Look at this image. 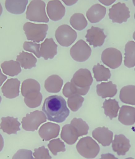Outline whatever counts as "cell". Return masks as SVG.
<instances>
[{
	"label": "cell",
	"mask_w": 135,
	"mask_h": 159,
	"mask_svg": "<svg viewBox=\"0 0 135 159\" xmlns=\"http://www.w3.org/2000/svg\"><path fill=\"white\" fill-rule=\"evenodd\" d=\"M42 110L48 120L58 123L63 122L70 114L66 101L60 96H51L45 99Z\"/></svg>",
	"instance_id": "cell-1"
},
{
	"label": "cell",
	"mask_w": 135,
	"mask_h": 159,
	"mask_svg": "<svg viewBox=\"0 0 135 159\" xmlns=\"http://www.w3.org/2000/svg\"><path fill=\"white\" fill-rule=\"evenodd\" d=\"M93 80L89 70L80 69L74 74L70 82L66 83L65 87V94L68 97L75 95H85L90 89Z\"/></svg>",
	"instance_id": "cell-2"
},
{
	"label": "cell",
	"mask_w": 135,
	"mask_h": 159,
	"mask_svg": "<svg viewBox=\"0 0 135 159\" xmlns=\"http://www.w3.org/2000/svg\"><path fill=\"white\" fill-rule=\"evenodd\" d=\"M45 6L46 5L43 1H31L27 8V19L35 22H49V18L45 12Z\"/></svg>",
	"instance_id": "cell-3"
},
{
	"label": "cell",
	"mask_w": 135,
	"mask_h": 159,
	"mask_svg": "<svg viewBox=\"0 0 135 159\" xmlns=\"http://www.w3.org/2000/svg\"><path fill=\"white\" fill-rule=\"evenodd\" d=\"M76 149L81 156L86 159L95 158L100 150L99 144L90 137L81 139L77 144Z\"/></svg>",
	"instance_id": "cell-4"
},
{
	"label": "cell",
	"mask_w": 135,
	"mask_h": 159,
	"mask_svg": "<svg viewBox=\"0 0 135 159\" xmlns=\"http://www.w3.org/2000/svg\"><path fill=\"white\" fill-rule=\"evenodd\" d=\"M23 29L27 39L38 43L44 39L48 26L46 24H36L27 22L24 24Z\"/></svg>",
	"instance_id": "cell-5"
},
{
	"label": "cell",
	"mask_w": 135,
	"mask_h": 159,
	"mask_svg": "<svg viewBox=\"0 0 135 159\" xmlns=\"http://www.w3.org/2000/svg\"><path fill=\"white\" fill-rule=\"evenodd\" d=\"M47 117L42 111L36 110L27 114L22 119V128L26 131H34L37 130L41 124L46 121Z\"/></svg>",
	"instance_id": "cell-6"
},
{
	"label": "cell",
	"mask_w": 135,
	"mask_h": 159,
	"mask_svg": "<svg viewBox=\"0 0 135 159\" xmlns=\"http://www.w3.org/2000/svg\"><path fill=\"white\" fill-rule=\"evenodd\" d=\"M57 41L62 46L68 47L73 44L77 37L76 31L69 25L65 24L57 29L55 34Z\"/></svg>",
	"instance_id": "cell-7"
},
{
	"label": "cell",
	"mask_w": 135,
	"mask_h": 159,
	"mask_svg": "<svg viewBox=\"0 0 135 159\" xmlns=\"http://www.w3.org/2000/svg\"><path fill=\"white\" fill-rule=\"evenodd\" d=\"M101 59L105 65L112 69L118 68L122 64L123 57L120 51L114 48H109L102 53Z\"/></svg>",
	"instance_id": "cell-8"
},
{
	"label": "cell",
	"mask_w": 135,
	"mask_h": 159,
	"mask_svg": "<svg viewBox=\"0 0 135 159\" xmlns=\"http://www.w3.org/2000/svg\"><path fill=\"white\" fill-rule=\"evenodd\" d=\"M91 52L90 46L83 40H80L71 47L70 54L75 61L83 62L90 57Z\"/></svg>",
	"instance_id": "cell-9"
},
{
	"label": "cell",
	"mask_w": 135,
	"mask_h": 159,
	"mask_svg": "<svg viewBox=\"0 0 135 159\" xmlns=\"http://www.w3.org/2000/svg\"><path fill=\"white\" fill-rule=\"evenodd\" d=\"M109 16L113 22L121 24L130 17V11L124 3L118 2L109 9Z\"/></svg>",
	"instance_id": "cell-10"
},
{
	"label": "cell",
	"mask_w": 135,
	"mask_h": 159,
	"mask_svg": "<svg viewBox=\"0 0 135 159\" xmlns=\"http://www.w3.org/2000/svg\"><path fill=\"white\" fill-rule=\"evenodd\" d=\"M40 91V84L36 80L28 79L22 83L21 92L24 98L27 99L37 98L42 95Z\"/></svg>",
	"instance_id": "cell-11"
},
{
	"label": "cell",
	"mask_w": 135,
	"mask_h": 159,
	"mask_svg": "<svg viewBox=\"0 0 135 159\" xmlns=\"http://www.w3.org/2000/svg\"><path fill=\"white\" fill-rule=\"evenodd\" d=\"M106 37L103 29L94 26L87 30V34L85 35L86 41L89 45H93L94 47L102 46Z\"/></svg>",
	"instance_id": "cell-12"
},
{
	"label": "cell",
	"mask_w": 135,
	"mask_h": 159,
	"mask_svg": "<svg viewBox=\"0 0 135 159\" xmlns=\"http://www.w3.org/2000/svg\"><path fill=\"white\" fill-rule=\"evenodd\" d=\"M46 9L48 16L52 20H59L65 15V7L60 1H49Z\"/></svg>",
	"instance_id": "cell-13"
},
{
	"label": "cell",
	"mask_w": 135,
	"mask_h": 159,
	"mask_svg": "<svg viewBox=\"0 0 135 159\" xmlns=\"http://www.w3.org/2000/svg\"><path fill=\"white\" fill-rule=\"evenodd\" d=\"M20 81L17 78L7 80L3 85L1 90L6 98L13 99L19 96Z\"/></svg>",
	"instance_id": "cell-14"
},
{
	"label": "cell",
	"mask_w": 135,
	"mask_h": 159,
	"mask_svg": "<svg viewBox=\"0 0 135 159\" xmlns=\"http://www.w3.org/2000/svg\"><path fill=\"white\" fill-rule=\"evenodd\" d=\"M113 133L105 127H98L92 133L93 138L103 147L110 145L113 140Z\"/></svg>",
	"instance_id": "cell-15"
},
{
	"label": "cell",
	"mask_w": 135,
	"mask_h": 159,
	"mask_svg": "<svg viewBox=\"0 0 135 159\" xmlns=\"http://www.w3.org/2000/svg\"><path fill=\"white\" fill-rule=\"evenodd\" d=\"M60 127L58 124L51 122L44 124L40 128L38 134L45 141L56 138L59 135Z\"/></svg>",
	"instance_id": "cell-16"
},
{
	"label": "cell",
	"mask_w": 135,
	"mask_h": 159,
	"mask_svg": "<svg viewBox=\"0 0 135 159\" xmlns=\"http://www.w3.org/2000/svg\"><path fill=\"white\" fill-rule=\"evenodd\" d=\"M112 147L113 151L119 156H124L130 148V140L123 134H116L112 142Z\"/></svg>",
	"instance_id": "cell-17"
},
{
	"label": "cell",
	"mask_w": 135,
	"mask_h": 159,
	"mask_svg": "<svg viewBox=\"0 0 135 159\" xmlns=\"http://www.w3.org/2000/svg\"><path fill=\"white\" fill-rule=\"evenodd\" d=\"M20 125L18 118L10 116L2 117L0 124V129L8 134H16L17 131L20 130Z\"/></svg>",
	"instance_id": "cell-18"
},
{
	"label": "cell",
	"mask_w": 135,
	"mask_h": 159,
	"mask_svg": "<svg viewBox=\"0 0 135 159\" xmlns=\"http://www.w3.org/2000/svg\"><path fill=\"white\" fill-rule=\"evenodd\" d=\"M57 47L53 38L45 39L40 45L41 56L45 60L53 58L57 53Z\"/></svg>",
	"instance_id": "cell-19"
},
{
	"label": "cell",
	"mask_w": 135,
	"mask_h": 159,
	"mask_svg": "<svg viewBox=\"0 0 135 159\" xmlns=\"http://www.w3.org/2000/svg\"><path fill=\"white\" fill-rule=\"evenodd\" d=\"M118 119L122 124L132 125L135 123V108L129 106H123L120 108Z\"/></svg>",
	"instance_id": "cell-20"
},
{
	"label": "cell",
	"mask_w": 135,
	"mask_h": 159,
	"mask_svg": "<svg viewBox=\"0 0 135 159\" xmlns=\"http://www.w3.org/2000/svg\"><path fill=\"white\" fill-rule=\"evenodd\" d=\"M106 12V7L99 4L92 6L88 10L86 16L91 23H96L104 18Z\"/></svg>",
	"instance_id": "cell-21"
},
{
	"label": "cell",
	"mask_w": 135,
	"mask_h": 159,
	"mask_svg": "<svg viewBox=\"0 0 135 159\" xmlns=\"http://www.w3.org/2000/svg\"><path fill=\"white\" fill-rule=\"evenodd\" d=\"M96 89L98 95L103 98H112L117 92L116 85L113 84L112 81L101 83L97 85Z\"/></svg>",
	"instance_id": "cell-22"
},
{
	"label": "cell",
	"mask_w": 135,
	"mask_h": 159,
	"mask_svg": "<svg viewBox=\"0 0 135 159\" xmlns=\"http://www.w3.org/2000/svg\"><path fill=\"white\" fill-rule=\"evenodd\" d=\"M63 84V80L60 77L57 75H53L45 80L44 87L49 93H58L61 91Z\"/></svg>",
	"instance_id": "cell-23"
},
{
	"label": "cell",
	"mask_w": 135,
	"mask_h": 159,
	"mask_svg": "<svg viewBox=\"0 0 135 159\" xmlns=\"http://www.w3.org/2000/svg\"><path fill=\"white\" fill-rule=\"evenodd\" d=\"M16 61L25 69H31L36 67L37 60L33 54L22 51L17 56Z\"/></svg>",
	"instance_id": "cell-24"
},
{
	"label": "cell",
	"mask_w": 135,
	"mask_h": 159,
	"mask_svg": "<svg viewBox=\"0 0 135 159\" xmlns=\"http://www.w3.org/2000/svg\"><path fill=\"white\" fill-rule=\"evenodd\" d=\"M61 138L68 144L72 145L76 143L79 136L76 130L70 124H67L62 127Z\"/></svg>",
	"instance_id": "cell-25"
},
{
	"label": "cell",
	"mask_w": 135,
	"mask_h": 159,
	"mask_svg": "<svg viewBox=\"0 0 135 159\" xmlns=\"http://www.w3.org/2000/svg\"><path fill=\"white\" fill-rule=\"evenodd\" d=\"M119 98L123 103L135 105V86L129 85L122 88Z\"/></svg>",
	"instance_id": "cell-26"
},
{
	"label": "cell",
	"mask_w": 135,
	"mask_h": 159,
	"mask_svg": "<svg viewBox=\"0 0 135 159\" xmlns=\"http://www.w3.org/2000/svg\"><path fill=\"white\" fill-rule=\"evenodd\" d=\"M124 64L129 68H133L135 66V42L129 41L125 48Z\"/></svg>",
	"instance_id": "cell-27"
},
{
	"label": "cell",
	"mask_w": 135,
	"mask_h": 159,
	"mask_svg": "<svg viewBox=\"0 0 135 159\" xmlns=\"http://www.w3.org/2000/svg\"><path fill=\"white\" fill-rule=\"evenodd\" d=\"M28 1H6L5 7L11 13L19 14L23 13L26 9Z\"/></svg>",
	"instance_id": "cell-28"
},
{
	"label": "cell",
	"mask_w": 135,
	"mask_h": 159,
	"mask_svg": "<svg viewBox=\"0 0 135 159\" xmlns=\"http://www.w3.org/2000/svg\"><path fill=\"white\" fill-rule=\"evenodd\" d=\"M1 68L4 74L11 77L18 75L21 71L19 63L13 60L4 61L1 64Z\"/></svg>",
	"instance_id": "cell-29"
},
{
	"label": "cell",
	"mask_w": 135,
	"mask_h": 159,
	"mask_svg": "<svg viewBox=\"0 0 135 159\" xmlns=\"http://www.w3.org/2000/svg\"><path fill=\"white\" fill-rule=\"evenodd\" d=\"M102 108L104 109V113L107 116L109 117L110 120L116 118L120 109L119 103L116 99H109L105 100Z\"/></svg>",
	"instance_id": "cell-30"
},
{
	"label": "cell",
	"mask_w": 135,
	"mask_h": 159,
	"mask_svg": "<svg viewBox=\"0 0 135 159\" xmlns=\"http://www.w3.org/2000/svg\"><path fill=\"white\" fill-rule=\"evenodd\" d=\"M92 70L94 74V77L97 82L108 81L111 77V74L109 69L99 63L95 65Z\"/></svg>",
	"instance_id": "cell-31"
},
{
	"label": "cell",
	"mask_w": 135,
	"mask_h": 159,
	"mask_svg": "<svg viewBox=\"0 0 135 159\" xmlns=\"http://www.w3.org/2000/svg\"><path fill=\"white\" fill-rule=\"evenodd\" d=\"M70 24L75 30L78 31L82 30L87 25L88 22L83 14L81 13H75L71 17Z\"/></svg>",
	"instance_id": "cell-32"
},
{
	"label": "cell",
	"mask_w": 135,
	"mask_h": 159,
	"mask_svg": "<svg viewBox=\"0 0 135 159\" xmlns=\"http://www.w3.org/2000/svg\"><path fill=\"white\" fill-rule=\"evenodd\" d=\"M70 125L76 130L79 137L88 134L89 125L82 119L74 118L71 121Z\"/></svg>",
	"instance_id": "cell-33"
},
{
	"label": "cell",
	"mask_w": 135,
	"mask_h": 159,
	"mask_svg": "<svg viewBox=\"0 0 135 159\" xmlns=\"http://www.w3.org/2000/svg\"><path fill=\"white\" fill-rule=\"evenodd\" d=\"M48 147L54 156L57 155L58 152L66 151L65 144L59 138L51 140L48 144Z\"/></svg>",
	"instance_id": "cell-34"
},
{
	"label": "cell",
	"mask_w": 135,
	"mask_h": 159,
	"mask_svg": "<svg viewBox=\"0 0 135 159\" xmlns=\"http://www.w3.org/2000/svg\"><path fill=\"white\" fill-rule=\"evenodd\" d=\"M84 101V98L81 95L71 96L68 100V107L72 111H77L82 107Z\"/></svg>",
	"instance_id": "cell-35"
},
{
	"label": "cell",
	"mask_w": 135,
	"mask_h": 159,
	"mask_svg": "<svg viewBox=\"0 0 135 159\" xmlns=\"http://www.w3.org/2000/svg\"><path fill=\"white\" fill-rule=\"evenodd\" d=\"M40 44L37 43L36 42L25 41L24 43L23 48L25 51L33 53L37 58H40Z\"/></svg>",
	"instance_id": "cell-36"
},
{
	"label": "cell",
	"mask_w": 135,
	"mask_h": 159,
	"mask_svg": "<svg viewBox=\"0 0 135 159\" xmlns=\"http://www.w3.org/2000/svg\"><path fill=\"white\" fill-rule=\"evenodd\" d=\"M34 159H51L52 157L50 155L49 150L44 146L35 148L33 154Z\"/></svg>",
	"instance_id": "cell-37"
},
{
	"label": "cell",
	"mask_w": 135,
	"mask_h": 159,
	"mask_svg": "<svg viewBox=\"0 0 135 159\" xmlns=\"http://www.w3.org/2000/svg\"><path fill=\"white\" fill-rule=\"evenodd\" d=\"M30 150L20 149L14 155L12 159H34Z\"/></svg>",
	"instance_id": "cell-38"
},
{
	"label": "cell",
	"mask_w": 135,
	"mask_h": 159,
	"mask_svg": "<svg viewBox=\"0 0 135 159\" xmlns=\"http://www.w3.org/2000/svg\"><path fill=\"white\" fill-rule=\"evenodd\" d=\"M42 100V96L41 95L37 98L32 99H27L24 98V102L28 107L31 108H36L40 105Z\"/></svg>",
	"instance_id": "cell-39"
},
{
	"label": "cell",
	"mask_w": 135,
	"mask_h": 159,
	"mask_svg": "<svg viewBox=\"0 0 135 159\" xmlns=\"http://www.w3.org/2000/svg\"><path fill=\"white\" fill-rule=\"evenodd\" d=\"M101 157L99 159H118L115 157L113 154H109V153L102 154Z\"/></svg>",
	"instance_id": "cell-40"
},
{
	"label": "cell",
	"mask_w": 135,
	"mask_h": 159,
	"mask_svg": "<svg viewBox=\"0 0 135 159\" xmlns=\"http://www.w3.org/2000/svg\"><path fill=\"white\" fill-rule=\"evenodd\" d=\"M7 79L6 76L2 74L1 69H0V87L2 86L3 83L5 82Z\"/></svg>",
	"instance_id": "cell-41"
},
{
	"label": "cell",
	"mask_w": 135,
	"mask_h": 159,
	"mask_svg": "<svg viewBox=\"0 0 135 159\" xmlns=\"http://www.w3.org/2000/svg\"><path fill=\"white\" fill-rule=\"evenodd\" d=\"M4 145V141L2 135L0 134V152L2 151Z\"/></svg>",
	"instance_id": "cell-42"
},
{
	"label": "cell",
	"mask_w": 135,
	"mask_h": 159,
	"mask_svg": "<svg viewBox=\"0 0 135 159\" xmlns=\"http://www.w3.org/2000/svg\"><path fill=\"white\" fill-rule=\"evenodd\" d=\"M99 1L103 5L107 6L111 5L115 2V1Z\"/></svg>",
	"instance_id": "cell-43"
},
{
	"label": "cell",
	"mask_w": 135,
	"mask_h": 159,
	"mask_svg": "<svg viewBox=\"0 0 135 159\" xmlns=\"http://www.w3.org/2000/svg\"><path fill=\"white\" fill-rule=\"evenodd\" d=\"M63 2H65L66 5L70 6L76 3L77 1H63Z\"/></svg>",
	"instance_id": "cell-44"
},
{
	"label": "cell",
	"mask_w": 135,
	"mask_h": 159,
	"mask_svg": "<svg viewBox=\"0 0 135 159\" xmlns=\"http://www.w3.org/2000/svg\"><path fill=\"white\" fill-rule=\"evenodd\" d=\"M2 12V6H1V4L0 3V16H1V14Z\"/></svg>",
	"instance_id": "cell-45"
},
{
	"label": "cell",
	"mask_w": 135,
	"mask_h": 159,
	"mask_svg": "<svg viewBox=\"0 0 135 159\" xmlns=\"http://www.w3.org/2000/svg\"><path fill=\"white\" fill-rule=\"evenodd\" d=\"M133 39H134L135 41V31H134V32L133 33Z\"/></svg>",
	"instance_id": "cell-46"
},
{
	"label": "cell",
	"mask_w": 135,
	"mask_h": 159,
	"mask_svg": "<svg viewBox=\"0 0 135 159\" xmlns=\"http://www.w3.org/2000/svg\"><path fill=\"white\" fill-rule=\"evenodd\" d=\"M125 159H134L133 158V157H129V158H127Z\"/></svg>",
	"instance_id": "cell-47"
},
{
	"label": "cell",
	"mask_w": 135,
	"mask_h": 159,
	"mask_svg": "<svg viewBox=\"0 0 135 159\" xmlns=\"http://www.w3.org/2000/svg\"><path fill=\"white\" fill-rule=\"evenodd\" d=\"M1 100H2V98H1V96H0V104H1Z\"/></svg>",
	"instance_id": "cell-48"
},
{
	"label": "cell",
	"mask_w": 135,
	"mask_h": 159,
	"mask_svg": "<svg viewBox=\"0 0 135 159\" xmlns=\"http://www.w3.org/2000/svg\"><path fill=\"white\" fill-rule=\"evenodd\" d=\"M133 4H134V5H135V1H133Z\"/></svg>",
	"instance_id": "cell-49"
},
{
	"label": "cell",
	"mask_w": 135,
	"mask_h": 159,
	"mask_svg": "<svg viewBox=\"0 0 135 159\" xmlns=\"http://www.w3.org/2000/svg\"><path fill=\"white\" fill-rule=\"evenodd\" d=\"M134 18H135V13L134 14Z\"/></svg>",
	"instance_id": "cell-50"
},
{
	"label": "cell",
	"mask_w": 135,
	"mask_h": 159,
	"mask_svg": "<svg viewBox=\"0 0 135 159\" xmlns=\"http://www.w3.org/2000/svg\"></svg>",
	"instance_id": "cell-51"
}]
</instances>
